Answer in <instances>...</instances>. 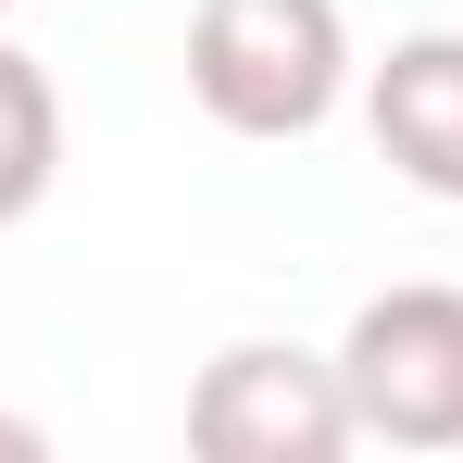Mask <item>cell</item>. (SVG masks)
<instances>
[{
  "mask_svg": "<svg viewBox=\"0 0 463 463\" xmlns=\"http://www.w3.org/2000/svg\"><path fill=\"white\" fill-rule=\"evenodd\" d=\"M188 100L226 138H313L351 100L338 0H201L188 13Z\"/></svg>",
  "mask_w": 463,
  "mask_h": 463,
  "instance_id": "6da1fadb",
  "label": "cell"
},
{
  "mask_svg": "<svg viewBox=\"0 0 463 463\" xmlns=\"http://www.w3.org/2000/svg\"><path fill=\"white\" fill-rule=\"evenodd\" d=\"M351 439L364 426H351L338 351H301V338H226L188 388V451L201 463H338Z\"/></svg>",
  "mask_w": 463,
  "mask_h": 463,
  "instance_id": "7a4b0ae2",
  "label": "cell"
},
{
  "mask_svg": "<svg viewBox=\"0 0 463 463\" xmlns=\"http://www.w3.org/2000/svg\"><path fill=\"white\" fill-rule=\"evenodd\" d=\"M338 388L388 451H463V288H376L338 338Z\"/></svg>",
  "mask_w": 463,
  "mask_h": 463,
  "instance_id": "3957f363",
  "label": "cell"
},
{
  "mask_svg": "<svg viewBox=\"0 0 463 463\" xmlns=\"http://www.w3.org/2000/svg\"><path fill=\"white\" fill-rule=\"evenodd\" d=\"M364 126L376 151L463 213V25H426V38H388V63L364 76Z\"/></svg>",
  "mask_w": 463,
  "mask_h": 463,
  "instance_id": "277c9868",
  "label": "cell"
},
{
  "mask_svg": "<svg viewBox=\"0 0 463 463\" xmlns=\"http://www.w3.org/2000/svg\"><path fill=\"white\" fill-rule=\"evenodd\" d=\"M51 175H63V88L38 51L0 38V226H25L51 201Z\"/></svg>",
  "mask_w": 463,
  "mask_h": 463,
  "instance_id": "5b68a950",
  "label": "cell"
},
{
  "mask_svg": "<svg viewBox=\"0 0 463 463\" xmlns=\"http://www.w3.org/2000/svg\"><path fill=\"white\" fill-rule=\"evenodd\" d=\"M0 451H13V463H38V426H25V413H0Z\"/></svg>",
  "mask_w": 463,
  "mask_h": 463,
  "instance_id": "8992f818",
  "label": "cell"
},
{
  "mask_svg": "<svg viewBox=\"0 0 463 463\" xmlns=\"http://www.w3.org/2000/svg\"><path fill=\"white\" fill-rule=\"evenodd\" d=\"M0 13H13V0H0Z\"/></svg>",
  "mask_w": 463,
  "mask_h": 463,
  "instance_id": "52a82bcc",
  "label": "cell"
}]
</instances>
